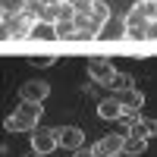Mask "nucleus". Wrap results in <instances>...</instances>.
Instances as JSON below:
<instances>
[{"label":"nucleus","mask_w":157,"mask_h":157,"mask_svg":"<svg viewBox=\"0 0 157 157\" xmlns=\"http://www.w3.org/2000/svg\"><path fill=\"white\" fill-rule=\"evenodd\" d=\"M41 113H44L41 104H29V101H22L19 107H16V113L6 116L3 126H6V132H35L38 123H41Z\"/></svg>","instance_id":"f257e3e1"},{"label":"nucleus","mask_w":157,"mask_h":157,"mask_svg":"<svg viewBox=\"0 0 157 157\" xmlns=\"http://www.w3.org/2000/svg\"><path fill=\"white\" fill-rule=\"evenodd\" d=\"M123 35L126 38H135V41H148V29H151V19L141 13V6L135 3L132 10L126 13V19H123Z\"/></svg>","instance_id":"f03ea898"},{"label":"nucleus","mask_w":157,"mask_h":157,"mask_svg":"<svg viewBox=\"0 0 157 157\" xmlns=\"http://www.w3.org/2000/svg\"><path fill=\"white\" fill-rule=\"evenodd\" d=\"M123 135H138V138H154L157 135V120L154 116H126L123 120Z\"/></svg>","instance_id":"7ed1b4c3"},{"label":"nucleus","mask_w":157,"mask_h":157,"mask_svg":"<svg viewBox=\"0 0 157 157\" xmlns=\"http://www.w3.org/2000/svg\"><path fill=\"white\" fill-rule=\"evenodd\" d=\"M60 148V141H57V129H44V126H38L35 132H32V151H38L41 157H50Z\"/></svg>","instance_id":"20e7f679"},{"label":"nucleus","mask_w":157,"mask_h":157,"mask_svg":"<svg viewBox=\"0 0 157 157\" xmlns=\"http://www.w3.org/2000/svg\"><path fill=\"white\" fill-rule=\"evenodd\" d=\"M35 16L32 13H22L16 19H3V38H29L32 29H35Z\"/></svg>","instance_id":"39448f33"},{"label":"nucleus","mask_w":157,"mask_h":157,"mask_svg":"<svg viewBox=\"0 0 157 157\" xmlns=\"http://www.w3.org/2000/svg\"><path fill=\"white\" fill-rule=\"evenodd\" d=\"M57 141L66 151H78V148H85V132L78 126H63V129H57Z\"/></svg>","instance_id":"423d86ee"},{"label":"nucleus","mask_w":157,"mask_h":157,"mask_svg":"<svg viewBox=\"0 0 157 157\" xmlns=\"http://www.w3.org/2000/svg\"><path fill=\"white\" fill-rule=\"evenodd\" d=\"M75 29H78V41H91V38H101V29L104 25L94 22V16L91 13H75Z\"/></svg>","instance_id":"0eeeda50"},{"label":"nucleus","mask_w":157,"mask_h":157,"mask_svg":"<svg viewBox=\"0 0 157 157\" xmlns=\"http://www.w3.org/2000/svg\"><path fill=\"white\" fill-rule=\"evenodd\" d=\"M50 94V85L47 82H22V88H19V101H29V104H41L44 98Z\"/></svg>","instance_id":"6e6552de"},{"label":"nucleus","mask_w":157,"mask_h":157,"mask_svg":"<svg viewBox=\"0 0 157 157\" xmlns=\"http://www.w3.org/2000/svg\"><path fill=\"white\" fill-rule=\"evenodd\" d=\"M116 101L123 104L126 116H138V110L145 107V94L138 88H129V91H116Z\"/></svg>","instance_id":"1a4fd4ad"},{"label":"nucleus","mask_w":157,"mask_h":157,"mask_svg":"<svg viewBox=\"0 0 157 157\" xmlns=\"http://www.w3.org/2000/svg\"><path fill=\"white\" fill-rule=\"evenodd\" d=\"M88 75H91V82H98V85L107 88V85H110V78L116 75V69H113L104 57H98V60H91V63H88Z\"/></svg>","instance_id":"9d476101"},{"label":"nucleus","mask_w":157,"mask_h":157,"mask_svg":"<svg viewBox=\"0 0 157 157\" xmlns=\"http://www.w3.org/2000/svg\"><path fill=\"white\" fill-rule=\"evenodd\" d=\"M123 145H126V135H123V132H116V135H104L98 145H94V154H98V157L123 154Z\"/></svg>","instance_id":"9b49d317"},{"label":"nucleus","mask_w":157,"mask_h":157,"mask_svg":"<svg viewBox=\"0 0 157 157\" xmlns=\"http://www.w3.org/2000/svg\"><path fill=\"white\" fill-rule=\"evenodd\" d=\"M98 116H101V120H126V110H123V104L116 101V94H113V98L98 104Z\"/></svg>","instance_id":"f8f14e48"},{"label":"nucleus","mask_w":157,"mask_h":157,"mask_svg":"<svg viewBox=\"0 0 157 157\" xmlns=\"http://www.w3.org/2000/svg\"><path fill=\"white\" fill-rule=\"evenodd\" d=\"M145 151H148V138L126 135V145H123V154H126V157H141Z\"/></svg>","instance_id":"ddd939ff"},{"label":"nucleus","mask_w":157,"mask_h":157,"mask_svg":"<svg viewBox=\"0 0 157 157\" xmlns=\"http://www.w3.org/2000/svg\"><path fill=\"white\" fill-rule=\"evenodd\" d=\"M0 6H3V19H16L22 13H29V3H25V0H0Z\"/></svg>","instance_id":"4468645a"},{"label":"nucleus","mask_w":157,"mask_h":157,"mask_svg":"<svg viewBox=\"0 0 157 157\" xmlns=\"http://www.w3.org/2000/svg\"><path fill=\"white\" fill-rule=\"evenodd\" d=\"M32 38L54 41V38H57V25H54V22H41V19H38V22H35V29H32Z\"/></svg>","instance_id":"2eb2a0df"},{"label":"nucleus","mask_w":157,"mask_h":157,"mask_svg":"<svg viewBox=\"0 0 157 157\" xmlns=\"http://www.w3.org/2000/svg\"><path fill=\"white\" fill-rule=\"evenodd\" d=\"M107 88L116 94V91H129V88H135V82H132V75H129V72H116V75L110 78V85H107Z\"/></svg>","instance_id":"dca6fc26"},{"label":"nucleus","mask_w":157,"mask_h":157,"mask_svg":"<svg viewBox=\"0 0 157 157\" xmlns=\"http://www.w3.org/2000/svg\"><path fill=\"white\" fill-rule=\"evenodd\" d=\"M91 16H94V22H98V25H107L113 13H110V6L104 3V0H94V10H91Z\"/></svg>","instance_id":"f3484780"},{"label":"nucleus","mask_w":157,"mask_h":157,"mask_svg":"<svg viewBox=\"0 0 157 157\" xmlns=\"http://www.w3.org/2000/svg\"><path fill=\"white\" fill-rule=\"evenodd\" d=\"M54 63H57L54 54H29V66H35V69H47Z\"/></svg>","instance_id":"a211bd4d"},{"label":"nucleus","mask_w":157,"mask_h":157,"mask_svg":"<svg viewBox=\"0 0 157 157\" xmlns=\"http://www.w3.org/2000/svg\"><path fill=\"white\" fill-rule=\"evenodd\" d=\"M57 38H66V41H78V29H75V22H57Z\"/></svg>","instance_id":"6ab92c4d"},{"label":"nucleus","mask_w":157,"mask_h":157,"mask_svg":"<svg viewBox=\"0 0 157 157\" xmlns=\"http://www.w3.org/2000/svg\"><path fill=\"white\" fill-rule=\"evenodd\" d=\"M138 6H141V13H145L151 22H157V0H138Z\"/></svg>","instance_id":"aec40b11"},{"label":"nucleus","mask_w":157,"mask_h":157,"mask_svg":"<svg viewBox=\"0 0 157 157\" xmlns=\"http://www.w3.org/2000/svg\"><path fill=\"white\" fill-rule=\"evenodd\" d=\"M69 6L75 13H91V10H94V0H69Z\"/></svg>","instance_id":"412c9836"},{"label":"nucleus","mask_w":157,"mask_h":157,"mask_svg":"<svg viewBox=\"0 0 157 157\" xmlns=\"http://www.w3.org/2000/svg\"><path fill=\"white\" fill-rule=\"evenodd\" d=\"M75 157H98V154H94V148H78Z\"/></svg>","instance_id":"4be33fe9"},{"label":"nucleus","mask_w":157,"mask_h":157,"mask_svg":"<svg viewBox=\"0 0 157 157\" xmlns=\"http://www.w3.org/2000/svg\"><path fill=\"white\" fill-rule=\"evenodd\" d=\"M47 6H60V3H69V0H44Z\"/></svg>","instance_id":"5701e85b"},{"label":"nucleus","mask_w":157,"mask_h":157,"mask_svg":"<svg viewBox=\"0 0 157 157\" xmlns=\"http://www.w3.org/2000/svg\"><path fill=\"white\" fill-rule=\"evenodd\" d=\"M25 157H41V154H38V151H29V154H25Z\"/></svg>","instance_id":"b1692460"},{"label":"nucleus","mask_w":157,"mask_h":157,"mask_svg":"<svg viewBox=\"0 0 157 157\" xmlns=\"http://www.w3.org/2000/svg\"><path fill=\"white\" fill-rule=\"evenodd\" d=\"M25 3H44V0H25Z\"/></svg>","instance_id":"393cba45"},{"label":"nucleus","mask_w":157,"mask_h":157,"mask_svg":"<svg viewBox=\"0 0 157 157\" xmlns=\"http://www.w3.org/2000/svg\"><path fill=\"white\" fill-rule=\"evenodd\" d=\"M110 157H126V154H110Z\"/></svg>","instance_id":"a878e982"}]
</instances>
